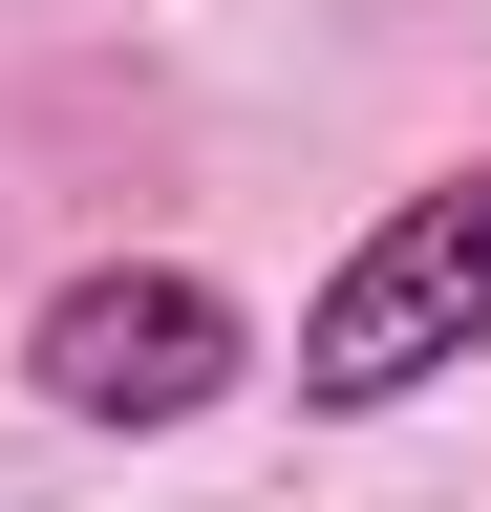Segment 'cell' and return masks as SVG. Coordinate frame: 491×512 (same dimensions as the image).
I'll use <instances>...</instances> for the list:
<instances>
[{
    "label": "cell",
    "mask_w": 491,
    "mask_h": 512,
    "mask_svg": "<svg viewBox=\"0 0 491 512\" xmlns=\"http://www.w3.org/2000/svg\"><path fill=\"white\" fill-rule=\"evenodd\" d=\"M470 342H491V171L406 192V214L299 299V406H406V384H449Z\"/></svg>",
    "instance_id": "6da1fadb"
},
{
    "label": "cell",
    "mask_w": 491,
    "mask_h": 512,
    "mask_svg": "<svg viewBox=\"0 0 491 512\" xmlns=\"http://www.w3.org/2000/svg\"><path fill=\"white\" fill-rule=\"evenodd\" d=\"M22 363H43V406H86V427H193L257 342H235V299H214V278H65Z\"/></svg>",
    "instance_id": "7a4b0ae2"
}]
</instances>
